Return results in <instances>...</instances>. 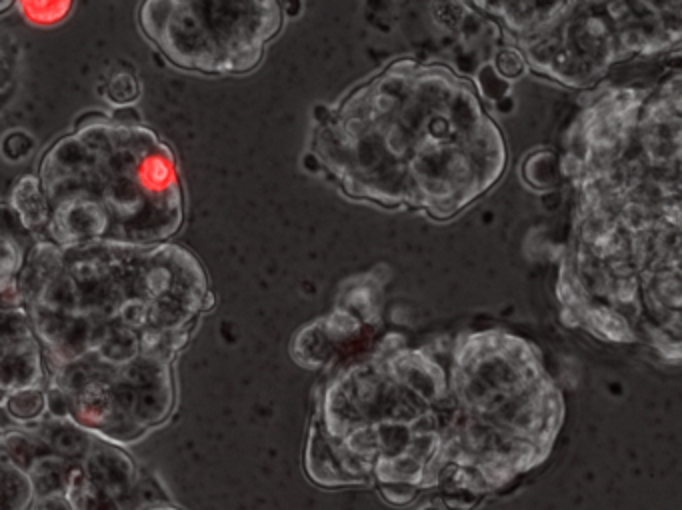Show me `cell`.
I'll return each instance as SVG.
<instances>
[{
  "label": "cell",
  "instance_id": "obj_1",
  "mask_svg": "<svg viewBox=\"0 0 682 510\" xmlns=\"http://www.w3.org/2000/svg\"><path fill=\"white\" fill-rule=\"evenodd\" d=\"M82 472L94 488L112 496L118 504H122L124 498H130L136 480L134 464L118 448L108 444L92 446L84 458Z\"/></svg>",
  "mask_w": 682,
  "mask_h": 510
},
{
  "label": "cell",
  "instance_id": "obj_2",
  "mask_svg": "<svg viewBox=\"0 0 682 510\" xmlns=\"http://www.w3.org/2000/svg\"><path fill=\"white\" fill-rule=\"evenodd\" d=\"M12 206L26 228H42L50 220V202L34 176H22L12 190Z\"/></svg>",
  "mask_w": 682,
  "mask_h": 510
},
{
  "label": "cell",
  "instance_id": "obj_3",
  "mask_svg": "<svg viewBox=\"0 0 682 510\" xmlns=\"http://www.w3.org/2000/svg\"><path fill=\"white\" fill-rule=\"evenodd\" d=\"M70 472H72L70 462H66L58 456L38 458L32 464V468L28 470V478H30L34 496L38 500L50 498V496H66Z\"/></svg>",
  "mask_w": 682,
  "mask_h": 510
},
{
  "label": "cell",
  "instance_id": "obj_4",
  "mask_svg": "<svg viewBox=\"0 0 682 510\" xmlns=\"http://www.w3.org/2000/svg\"><path fill=\"white\" fill-rule=\"evenodd\" d=\"M42 442L48 446V450L56 452L58 458L70 464L86 458L92 448L90 436L84 430L68 424H48L42 434Z\"/></svg>",
  "mask_w": 682,
  "mask_h": 510
},
{
  "label": "cell",
  "instance_id": "obj_5",
  "mask_svg": "<svg viewBox=\"0 0 682 510\" xmlns=\"http://www.w3.org/2000/svg\"><path fill=\"white\" fill-rule=\"evenodd\" d=\"M66 498L72 510H122L118 500L94 488L80 468H72Z\"/></svg>",
  "mask_w": 682,
  "mask_h": 510
},
{
  "label": "cell",
  "instance_id": "obj_6",
  "mask_svg": "<svg viewBox=\"0 0 682 510\" xmlns=\"http://www.w3.org/2000/svg\"><path fill=\"white\" fill-rule=\"evenodd\" d=\"M44 406H46V400L38 388L16 390L6 400V410L18 420H32L40 416Z\"/></svg>",
  "mask_w": 682,
  "mask_h": 510
},
{
  "label": "cell",
  "instance_id": "obj_7",
  "mask_svg": "<svg viewBox=\"0 0 682 510\" xmlns=\"http://www.w3.org/2000/svg\"><path fill=\"white\" fill-rule=\"evenodd\" d=\"M18 8L32 24L50 26L68 16L72 2H18Z\"/></svg>",
  "mask_w": 682,
  "mask_h": 510
},
{
  "label": "cell",
  "instance_id": "obj_8",
  "mask_svg": "<svg viewBox=\"0 0 682 510\" xmlns=\"http://www.w3.org/2000/svg\"><path fill=\"white\" fill-rule=\"evenodd\" d=\"M138 82L130 72H118L106 82V98L120 108L134 102L138 98Z\"/></svg>",
  "mask_w": 682,
  "mask_h": 510
},
{
  "label": "cell",
  "instance_id": "obj_9",
  "mask_svg": "<svg viewBox=\"0 0 682 510\" xmlns=\"http://www.w3.org/2000/svg\"><path fill=\"white\" fill-rule=\"evenodd\" d=\"M136 498L140 506L144 508H152V506H162V502H166V496L162 492V488L156 484L154 478H136L134 480V486H132V492H130V498Z\"/></svg>",
  "mask_w": 682,
  "mask_h": 510
},
{
  "label": "cell",
  "instance_id": "obj_10",
  "mask_svg": "<svg viewBox=\"0 0 682 510\" xmlns=\"http://www.w3.org/2000/svg\"><path fill=\"white\" fill-rule=\"evenodd\" d=\"M44 400H46V406H48L50 414L56 416V418H64V416H68L72 412L70 396L66 392H62L60 388H56V386L48 392V396Z\"/></svg>",
  "mask_w": 682,
  "mask_h": 510
},
{
  "label": "cell",
  "instance_id": "obj_11",
  "mask_svg": "<svg viewBox=\"0 0 682 510\" xmlns=\"http://www.w3.org/2000/svg\"><path fill=\"white\" fill-rule=\"evenodd\" d=\"M34 510H72V506L66 496H50V498H40Z\"/></svg>",
  "mask_w": 682,
  "mask_h": 510
},
{
  "label": "cell",
  "instance_id": "obj_12",
  "mask_svg": "<svg viewBox=\"0 0 682 510\" xmlns=\"http://www.w3.org/2000/svg\"><path fill=\"white\" fill-rule=\"evenodd\" d=\"M140 510H174V508H168V506H152V508H140Z\"/></svg>",
  "mask_w": 682,
  "mask_h": 510
},
{
  "label": "cell",
  "instance_id": "obj_13",
  "mask_svg": "<svg viewBox=\"0 0 682 510\" xmlns=\"http://www.w3.org/2000/svg\"><path fill=\"white\" fill-rule=\"evenodd\" d=\"M8 6H12V2H0V12H2V10H6Z\"/></svg>",
  "mask_w": 682,
  "mask_h": 510
},
{
  "label": "cell",
  "instance_id": "obj_14",
  "mask_svg": "<svg viewBox=\"0 0 682 510\" xmlns=\"http://www.w3.org/2000/svg\"><path fill=\"white\" fill-rule=\"evenodd\" d=\"M32 510H34V508H32Z\"/></svg>",
  "mask_w": 682,
  "mask_h": 510
}]
</instances>
